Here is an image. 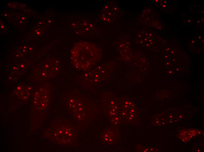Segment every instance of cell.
<instances>
[{
    "label": "cell",
    "mask_w": 204,
    "mask_h": 152,
    "mask_svg": "<svg viewBox=\"0 0 204 152\" xmlns=\"http://www.w3.org/2000/svg\"><path fill=\"white\" fill-rule=\"evenodd\" d=\"M94 45L86 42L75 43L71 51V60L74 66L79 70H87L93 65L95 55Z\"/></svg>",
    "instance_id": "cell-1"
},
{
    "label": "cell",
    "mask_w": 204,
    "mask_h": 152,
    "mask_svg": "<svg viewBox=\"0 0 204 152\" xmlns=\"http://www.w3.org/2000/svg\"><path fill=\"white\" fill-rule=\"evenodd\" d=\"M51 139L58 144L67 146H74L77 144L78 132L74 125L66 121L52 127L49 130Z\"/></svg>",
    "instance_id": "cell-2"
},
{
    "label": "cell",
    "mask_w": 204,
    "mask_h": 152,
    "mask_svg": "<svg viewBox=\"0 0 204 152\" xmlns=\"http://www.w3.org/2000/svg\"><path fill=\"white\" fill-rule=\"evenodd\" d=\"M76 97H72L68 103V109L76 121L83 126L87 125L89 114L84 102Z\"/></svg>",
    "instance_id": "cell-3"
},
{
    "label": "cell",
    "mask_w": 204,
    "mask_h": 152,
    "mask_svg": "<svg viewBox=\"0 0 204 152\" xmlns=\"http://www.w3.org/2000/svg\"><path fill=\"white\" fill-rule=\"evenodd\" d=\"M178 137L183 142H186L190 139L191 137L188 131H183L178 134Z\"/></svg>",
    "instance_id": "cell-4"
},
{
    "label": "cell",
    "mask_w": 204,
    "mask_h": 152,
    "mask_svg": "<svg viewBox=\"0 0 204 152\" xmlns=\"http://www.w3.org/2000/svg\"><path fill=\"white\" fill-rule=\"evenodd\" d=\"M191 138L195 136L196 134V131L193 129H191L188 130Z\"/></svg>",
    "instance_id": "cell-5"
}]
</instances>
